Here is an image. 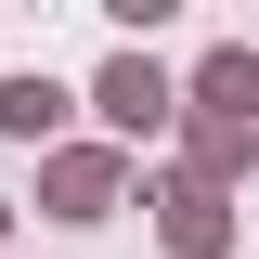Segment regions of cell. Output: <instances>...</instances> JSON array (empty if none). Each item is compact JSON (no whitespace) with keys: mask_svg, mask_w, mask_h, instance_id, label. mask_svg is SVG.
I'll return each instance as SVG.
<instances>
[{"mask_svg":"<svg viewBox=\"0 0 259 259\" xmlns=\"http://www.w3.org/2000/svg\"><path fill=\"white\" fill-rule=\"evenodd\" d=\"M52 117H65L52 78H0V130H52Z\"/></svg>","mask_w":259,"mask_h":259,"instance_id":"obj_1","label":"cell"},{"mask_svg":"<svg viewBox=\"0 0 259 259\" xmlns=\"http://www.w3.org/2000/svg\"><path fill=\"white\" fill-rule=\"evenodd\" d=\"M104 104H117V117H130V130H143V117H156V104H168V91H156V65H117V78H104Z\"/></svg>","mask_w":259,"mask_h":259,"instance_id":"obj_2","label":"cell"}]
</instances>
